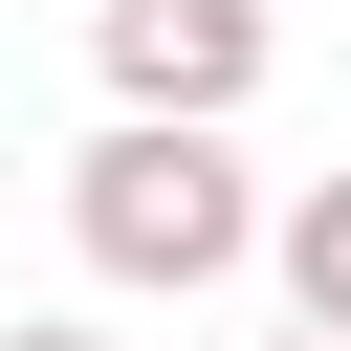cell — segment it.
I'll list each match as a JSON object with an SVG mask.
<instances>
[{"label": "cell", "instance_id": "6da1fadb", "mask_svg": "<svg viewBox=\"0 0 351 351\" xmlns=\"http://www.w3.org/2000/svg\"><path fill=\"white\" fill-rule=\"evenodd\" d=\"M66 241H88V285H176V307L241 285V263H263L241 132H132V110H110V132L66 154Z\"/></svg>", "mask_w": 351, "mask_h": 351}, {"label": "cell", "instance_id": "7a4b0ae2", "mask_svg": "<svg viewBox=\"0 0 351 351\" xmlns=\"http://www.w3.org/2000/svg\"><path fill=\"white\" fill-rule=\"evenodd\" d=\"M88 66L132 132H241L263 88V0H88Z\"/></svg>", "mask_w": 351, "mask_h": 351}, {"label": "cell", "instance_id": "3957f363", "mask_svg": "<svg viewBox=\"0 0 351 351\" xmlns=\"http://www.w3.org/2000/svg\"><path fill=\"white\" fill-rule=\"evenodd\" d=\"M263 263H285V329H307V351H351V176H307V197L263 219Z\"/></svg>", "mask_w": 351, "mask_h": 351}, {"label": "cell", "instance_id": "277c9868", "mask_svg": "<svg viewBox=\"0 0 351 351\" xmlns=\"http://www.w3.org/2000/svg\"><path fill=\"white\" fill-rule=\"evenodd\" d=\"M0 351H110V329H88V307H44V329H0Z\"/></svg>", "mask_w": 351, "mask_h": 351}, {"label": "cell", "instance_id": "5b68a950", "mask_svg": "<svg viewBox=\"0 0 351 351\" xmlns=\"http://www.w3.org/2000/svg\"><path fill=\"white\" fill-rule=\"evenodd\" d=\"M263 351H307V329H263Z\"/></svg>", "mask_w": 351, "mask_h": 351}]
</instances>
